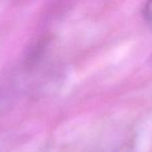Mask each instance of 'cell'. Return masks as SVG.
<instances>
[{"instance_id":"6da1fadb","label":"cell","mask_w":152,"mask_h":152,"mask_svg":"<svg viewBox=\"0 0 152 152\" xmlns=\"http://www.w3.org/2000/svg\"><path fill=\"white\" fill-rule=\"evenodd\" d=\"M143 17L148 25V27L152 30V0H147L144 5V10H143Z\"/></svg>"}]
</instances>
